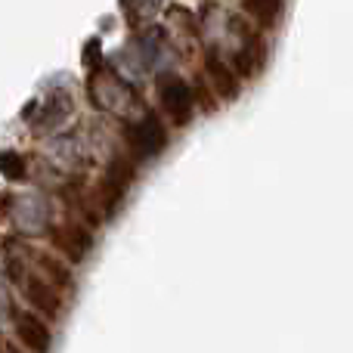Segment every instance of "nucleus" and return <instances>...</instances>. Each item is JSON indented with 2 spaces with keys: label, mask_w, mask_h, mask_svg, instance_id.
I'll return each mask as SVG.
<instances>
[{
  "label": "nucleus",
  "mask_w": 353,
  "mask_h": 353,
  "mask_svg": "<svg viewBox=\"0 0 353 353\" xmlns=\"http://www.w3.org/2000/svg\"><path fill=\"white\" fill-rule=\"evenodd\" d=\"M0 176H6V180L19 183L28 176V161H25L22 152H12V149H6V152H0Z\"/></svg>",
  "instance_id": "1a4fd4ad"
},
{
  "label": "nucleus",
  "mask_w": 353,
  "mask_h": 353,
  "mask_svg": "<svg viewBox=\"0 0 353 353\" xmlns=\"http://www.w3.org/2000/svg\"><path fill=\"white\" fill-rule=\"evenodd\" d=\"M159 97H161V112H165L168 118H171L174 124H189V118H192V87L186 84L183 78H176V74H168V78L159 81Z\"/></svg>",
  "instance_id": "f257e3e1"
},
{
  "label": "nucleus",
  "mask_w": 353,
  "mask_h": 353,
  "mask_svg": "<svg viewBox=\"0 0 353 353\" xmlns=\"http://www.w3.org/2000/svg\"><path fill=\"white\" fill-rule=\"evenodd\" d=\"M205 74L211 81V90L217 93L220 99H236L239 90H242V81L232 72V65H226L220 56H208L205 59Z\"/></svg>",
  "instance_id": "0eeeda50"
},
{
  "label": "nucleus",
  "mask_w": 353,
  "mask_h": 353,
  "mask_svg": "<svg viewBox=\"0 0 353 353\" xmlns=\"http://www.w3.org/2000/svg\"><path fill=\"white\" fill-rule=\"evenodd\" d=\"M192 99H199V103H201V109H205V112H214V109H217V103H214V99H211V90H208V87L201 84V81L192 87Z\"/></svg>",
  "instance_id": "9b49d317"
},
{
  "label": "nucleus",
  "mask_w": 353,
  "mask_h": 353,
  "mask_svg": "<svg viewBox=\"0 0 353 353\" xmlns=\"http://www.w3.org/2000/svg\"><path fill=\"white\" fill-rule=\"evenodd\" d=\"M130 183H134V165H130L128 159H115L109 168V174H105L103 186H99V199H103L105 217H115V214L121 211Z\"/></svg>",
  "instance_id": "7ed1b4c3"
},
{
  "label": "nucleus",
  "mask_w": 353,
  "mask_h": 353,
  "mask_svg": "<svg viewBox=\"0 0 353 353\" xmlns=\"http://www.w3.org/2000/svg\"><path fill=\"white\" fill-rule=\"evenodd\" d=\"M37 263L43 267V279H47L56 292H72V288H74V273L59 261V257L41 251V254H37Z\"/></svg>",
  "instance_id": "6e6552de"
},
{
  "label": "nucleus",
  "mask_w": 353,
  "mask_h": 353,
  "mask_svg": "<svg viewBox=\"0 0 353 353\" xmlns=\"http://www.w3.org/2000/svg\"><path fill=\"white\" fill-rule=\"evenodd\" d=\"M16 338L25 347V353H50L53 350V332L47 319L37 313H16Z\"/></svg>",
  "instance_id": "39448f33"
},
{
  "label": "nucleus",
  "mask_w": 353,
  "mask_h": 353,
  "mask_svg": "<svg viewBox=\"0 0 353 353\" xmlns=\"http://www.w3.org/2000/svg\"><path fill=\"white\" fill-rule=\"evenodd\" d=\"M6 353H25V350H16V347H10V350H6Z\"/></svg>",
  "instance_id": "f8f14e48"
},
{
  "label": "nucleus",
  "mask_w": 353,
  "mask_h": 353,
  "mask_svg": "<svg viewBox=\"0 0 353 353\" xmlns=\"http://www.w3.org/2000/svg\"><path fill=\"white\" fill-rule=\"evenodd\" d=\"M50 242H53V248L59 251L68 263H81L87 254H90V248H93V232L87 230L84 223L68 220V223L56 226L53 236H50Z\"/></svg>",
  "instance_id": "20e7f679"
},
{
  "label": "nucleus",
  "mask_w": 353,
  "mask_h": 353,
  "mask_svg": "<svg viewBox=\"0 0 353 353\" xmlns=\"http://www.w3.org/2000/svg\"><path fill=\"white\" fill-rule=\"evenodd\" d=\"M245 10H248L261 25H273L276 16L282 12V3L279 0H273V3H245Z\"/></svg>",
  "instance_id": "9d476101"
},
{
  "label": "nucleus",
  "mask_w": 353,
  "mask_h": 353,
  "mask_svg": "<svg viewBox=\"0 0 353 353\" xmlns=\"http://www.w3.org/2000/svg\"><path fill=\"white\" fill-rule=\"evenodd\" d=\"M128 143H130V149H134V155L140 161H149V159H155L159 152H165L168 130H165V124H161V118L159 115H146L143 121H137L134 128L128 130Z\"/></svg>",
  "instance_id": "f03ea898"
},
{
  "label": "nucleus",
  "mask_w": 353,
  "mask_h": 353,
  "mask_svg": "<svg viewBox=\"0 0 353 353\" xmlns=\"http://www.w3.org/2000/svg\"><path fill=\"white\" fill-rule=\"evenodd\" d=\"M25 298H28V304L34 307L31 313H37L41 319H56L62 310V301H59L62 294L56 292L43 276H28V279H25Z\"/></svg>",
  "instance_id": "423d86ee"
}]
</instances>
